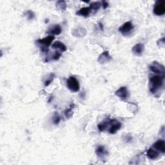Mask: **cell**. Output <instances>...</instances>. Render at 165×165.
I'll return each instance as SVG.
<instances>
[{
    "label": "cell",
    "mask_w": 165,
    "mask_h": 165,
    "mask_svg": "<svg viewBox=\"0 0 165 165\" xmlns=\"http://www.w3.org/2000/svg\"><path fill=\"white\" fill-rule=\"evenodd\" d=\"M164 76L161 75L152 76L150 78V91L153 94L163 87Z\"/></svg>",
    "instance_id": "obj_1"
},
{
    "label": "cell",
    "mask_w": 165,
    "mask_h": 165,
    "mask_svg": "<svg viewBox=\"0 0 165 165\" xmlns=\"http://www.w3.org/2000/svg\"><path fill=\"white\" fill-rule=\"evenodd\" d=\"M55 37L54 35H49L47 37H46L43 39H38L36 41V43L38 44L41 48V50L42 52L45 53L47 52L49 46L52 43V41L54 40Z\"/></svg>",
    "instance_id": "obj_2"
},
{
    "label": "cell",
    "mask_w": 165,
    "mask_h": 165,
    "mask_svg": "<svg viewBox=\"0 0 165 165\" xmlns=\"http://www.w3.org/2000/svg\"><path fill=\"white\" fill-rule=\"evenodd\" d=\"M66 86L70 91L74 92H79L80 89L79 81L74 76H70L69 78L67 79Z\"/></svg>",
    "instance_id": "obj_3"
},
{
    "label": "cell",
    "mask_w": 165,
    "mask_h": 165,
    "mask_svg": "<svg viewBox=\"0 0 165 165\" xmlns=\"http://www.w3.org/2000/svg\"><path fill=\"white\" fill-rule=\"evenodd\" d=\"M149 69L153 73L157 75H161L164 76L165 69L164 66L157 61H153V63L149 66Z\"/></svg>",
    "instance_id": "obj_4"
},
{
    "label": "cell",
    "mask_w": 165,
    "mask_h": 165,
    "mask_svg": "<svg viewBox=\"0 0 165 165\" xmlns=\"http://www.w3.org/2000/svg\"><path fill=\"white\" fill-rule=\"evenodd\" d=\"M165 2L164 0H158L154 5L153 13L156 15H163L165 14Z\"/></svg>",
    "instance_id": "obj_5"
},
{
    "label": "cell",
    "mask_w": 165,
    "mask_h": 165,
    "mask_svg": "<svg viewBox=\"0 0 165 165\" xmlns=\"http://www.w3.org/2000/svg\"><path fill=\"white\" fill-rule=\"evenodd\" d=\"M134 29V26L131 22H127L124 23L121 27L119 29V32H121L123 35L126 36L130 35L132 30Z\"/></svg>",
    "instance_id": "obj_6"
},
{
    "label": "cell",
    "mask_w": 165,
    "mask_h": 165,
    "mask_svg": "<svg viewBox=\"0 0 165 165\" xmlns=\"http://www.w3.org/2000/svg\"><path fill=\"white\" fill-rule=\"evenodd\" d=\"M115 94L121 99L125 101L129 97V92L126 86H121L116 91Z\"/></svg>",
    "instance_id": "obj_7"
},
{
    "label": "cell",
    "mask_w": 165,
    "mask_h": 165,
    "mask_svg": "<svg viewBox=\"0 0 165 165\" xmlns=\"http://www.w3.org/2000/svg\"><path fill=\"white\" fill-rule=\"evenodd\" d=\"M121 123L118 121L116 120H110V128L108 132L111 134L116 133L118 130H120L121 128Z\"/></svg>",
    "instance_id": "obj_8"
},
{
    "label": "cell",
    "mask_w": 165,
    "mask_h": 165,
    "mask_svg": "<svg viewBox=\"0 0 165 165\" xmlns=\"http://www.w3.org/2000/svg\"><path fill=\"white\" fill-rule=\"evenodd\" d=\"M112 56L110 55L109 52L106 50L105 52H103V53H101L99 57H98L97 61L100 64H105L110 62L112 60Z\"/></svg>",
    "instance_id": "obj_9"
},
{
    "label": "cell",
    "mask_w": 165,
    "mask_h": 165,
    "mask_svg": "<svg viewBox=\"0 0 165 165\" xmlns=\"http://www.w3.org/2000/svg\"><path fill=\"white\" fill-rule=\"evenodd\" d=\"M61 33V28L59 25H53L46 30V34H49L51 35H59Z\"/></svg>",
    "instance_id": "obj_10"
},
{
    "label": "cell",
    "mask_w": 165,
    "mask_h": 165,
    "mask_svg": "<svg viewBox=\"0 0 165 165\" xmlns=\"http://www.w3.org/2000/svg\"><path fill=\"white\" fill-rule=\"evenodd\" d=\"M96 153L98 157H99L100 159H104L108 156V152L104 146L99 145L96 149Z\"/></svg>",
    "instance_id": "obj_11"
},
{
    "label": "cell",
    "mask_w": 165,
    "mask_h": 165,
    "mask_svg": "<svg viewBox=\"0 0 165 165\" xmlns=\"http://www.w3.org/2000/svg\"><path fill=\"white\" fill-rule=\"evenodd\" d=\"M72 34L76 38H82L86 35V30L83 27H79L72 30Z\"/></svg>",
    "instance_id": "obj_12"
},
{
    "label": "cell",
    "mask_w": 165,
    "mask_h": 165,
    "mask_svg": "<svg viewBox=\"0 0 165 165\" xmlns=\"http://www.w3.org/2000/svg\"><path fill=\"white\" fill-rule=\"evenodd\" d=\"M144 50V46L142 43H137L134 45L132 48V52L136 56H141Z\"/></svg>",
    "instance_id": "obj_13"
},
{
    "label": "cell",
    "mask_w": 165,
    "mask_h": 165,
    "mask_svg": "<svg viewBox=\"0 0 165 165\" xmlns=\"http://www.w3.org/2000/svg\"><path fill=\"white\" fill-rule=\"evenodd\" d=\"M153 147L162 153H164L165 152V142L164 140H158L153 144Z\"/></svg>",
    "instance_id": "obj_14"
},
{
    "label": "cell",
    "mask_w": 165,
    "mask_h": 165,
    "mask_svg": "<svg viewBox=\"0 0 165 165\" xmlns=\"http://www.w3.org/2000/svg\"><path fill=\"white\" fill-rule=\"evenodd\" d=\"M92 10L89 7H82L80 8L78 11L76 12V15H79V16H82V17H89L90 14L91 13Z\"/></svg>",
    "instance_id": "obj_15"
},
{
    "label": "cell",
    "mask_w": 165,
    "mask_h": 165,
    "mask_svg": "<svg viewBox=\"0 0 165 165\" xmlns=\"http://www.w3.org/2000/svg\"><path fill=\"white\" fill-rule=\"evenodd\" d=\"M146 156L148 159H152V160H155V159H157L159 157V153L156 150L151 148L148 150V151L146 152Z\"/></svg>",
    "instance_id": "obj_16"
},
{
    "label": "cell",
    "mask_w": 165,
    "mask_h": 165,
    "mask_svg": "<svg viewBox=\"0 0 165 165\" xmlns=\"http://www.w3.org/2000/svg\"><path fill=\"white\" fill-rule=\"evenodd\" d=\"M52 49H54L59 50L61 52H64L66 51V50H67L66 45L64 43H63L62 42H61V41H56V42H54L52 44Z\"/></svg>",
    "instance_id": "obj_17"
},
{
    "label": "cell",
    "mask_w": 165,
    "mask_h": 165,
    "mask_svg": "<svg viewBox=\"0 0 165 165\" xmlns=\"http://www.w3.org/2000/svg\"><path fill=\"white\" fill-rule=\"evenodd\" d=\"M110 120H106L100 123L99 125H97V128L100 132H104L107 130L108 127L110 126Z\"/></svg>",
    "instance_id": "obj_18"
},
{
    "label": "cell",
    "mask_w": 165,
    "mask_h": 165,
    "mask_svg": "<svg viewBox=\"0 0 165 165\" xmlns=\"http://www.w3.org/2000/svg\"><path fill=\"white\" fill-rule=\"evenodd\" d=\"M56 7L60 11H65L66 9V3L64 0H59L56 2Z\"/></svg>",
    "instance_id": "obj_19"
},
{
    "label": "cell",
    "mask_w": 165,
    "mask_h": 165,
    "mask_svg": "<svg viewBox=\"0 0 165 165\" xmlns=\"http://www.w3.org/2000/svg\"><path fill=\"white\" fill-rule=\"evenodd\" d=\"M54 77H55V74L54 73H50L47 76H46L45 79L44 80L45 86L46 87V86H49L52 83V82L54 81Z\"/></svg>",
    "instance_id": "obj_20"
},
{
    "label": "cell",
    "mask_w": 165,
    "mask_h": 165,
    "mask_svg": "<svg viewBox=\"0 0 165 165\" xmlns=\"http://www.w3.org/2000/svg\"><path fill=\"white\" fill-rule=\"evenodd\" d=\"M101 6V3L99 2H93L90 4V8L92 11H94V12H96L100 8Z\"/></svg>",
    "instance_id": "obj_21"
},
{
    "label": "cell",
    "mask_w": 165,
    "mask_h": 165,
    "mask_svg": "<svg viewBox=\"0 0 165 165\" xmlns=\"http://www.w3.org/2000/svg\"><path fill=\"white\" fill-rule=\"evenodd\" d=\"M74 107V105L72 104L69 108H67V109H66L65 110L64 113H65V116L66 118L70 119L72 117V116H73V111H72V110H73Z\"/></svg>",
    "instance_id": "obj_22"
},
{
    "label": "cell",
    "mask_w": 165,
    "mask_h": 165,
    "mask_svg": "<svg viewBox=\"0 0 165 165\" xmlns=\"http://www.w3.org/2000/svg\"><path fill=\"white\" fill-rule=\"evenodd\" d=\"M52 123H54V125H59V123L61 121V117H60V116L59 115L58 112H55L53 113V116H52Z\"/></svg>",
    "instance_id": "obj_23"
},
{
    "label": "cell",
    "mask_w": 165,
    "mask_h": 165,
    "mask_svg": "<svg viewBox=\"0 0 165 165\" xmlns=\"http://www.w3.org/2000/svg\"><path fill=\"white\" fill-rule=\"evenodd\" d=\"M25 14L28 20H32L35 18V14L34 13L33 11L30 10H29L25 12Z\"/></svg>",
    "instance_id": "obj_24"
},
{
    "label": "cell",
    "mask_w": 165,
    "mask_h": 165,
    "mask_svg": "<svg viewBox=\"0 0 165 165\" xmlns=\"http://www.w3.org/2000/svg\"><path fill=\"white\" fill-rule=\"evenodd\" d=\"M61 56V53L59 52H55L53 56H52V59L54 61H58Z\"/></svg>",
    "instance_id": "obj_25"
},
{
    "label": "cell",
    "mask_w": 165,
    "mask_h": 165,
    "mask_svg": "<svg viewBox=\"0 0 165 165\" xmlns=\"http://www.w3.org/2000/svg\"><path fill=\"white\" fill-rule=\"evenodd\" d=\"M157 45L163 47L164 46V38H162L157 41Z\"/></svg>",
    "instance_id": "obj_26"
},
{
    "label": "cell",
    "mask_w": 165,
    "mask_h": 165,
    "mask_svg": "<svg viewBox=\"0 0 165 165\" xmlns=\"http://www.w3.org/2000/svg\"><path fill=\"white\" fill-rule=\"evenodd\" d=\"M101 3V5L103 6V9H106L108 7V6H109V3L106 1H102Z\"/></svg>",
    "instance_id": "obj_27"
},
{
    "label": "cell",
    "mask_w": 165,
    "mask_h": 165,
    "mask_svg": "<svg viewBox=\"0 0 165 165\" xmlns=\"http://www.w3.org/2000/svg\"><path fill=\"white\" fill-rule=\"evenodd\" d=\"M132 137L131 136H127L125 137V141L126 143H130L132 141Z\"/></svg>",
    "instance_id": "obj_28"
},
{
    "label": "cell",
    "mask_w": 165,
    "mask_h": 165,
    "mask_svg": "<svg viewBox=\"0 0 165 165\" xmlns=\"http://www.w3.org/2000/svg\"><path fill=\"white\" fill-rule=\"evenodd\" d=\"M98 27H99V28L101 29V31H103V30H104V29H103V25L101 23H99V24H98Z\"/></svg>",
    "instance_id": "obj_29"
}]
</instances>
